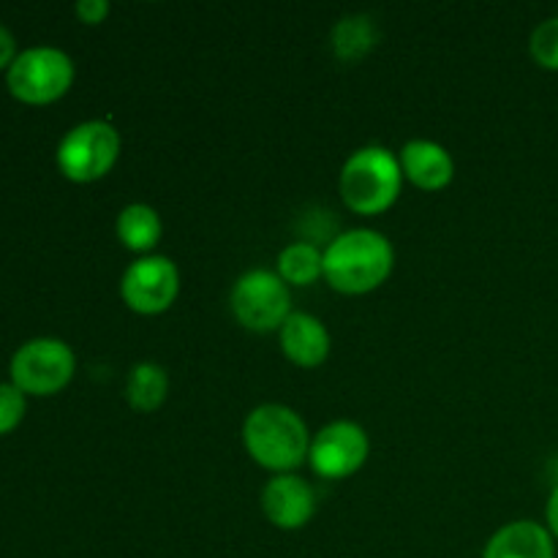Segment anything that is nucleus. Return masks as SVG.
Returning a JSON list of instances; mask_svg holds the SVG:
<instances>
[{"instance_id": "nucleus-1", "label": "nucleus", "mask_w": 558, "mask_h": 558, "mask_svg": "<svg viewBox=\"0 0 558 558\" xmlns=\"http://www.w3.org/2000/svg\"><path fill=\"white\" fill-rule=\"evenodd\" d=\"M392 267L396 248L379 229H347L325 248V281L341 294L374 292L390 278Z\"/></svg>"}, {"instance_id": "nucleus-2", "label": "nucleus", "mask_w": 558, "mask_h": 558, "mask_svg": "<svg viewBox=\"0 0 558 558\" xmlns=\"http://www.w3.org/2000/svg\"><path fill=\"white\" fill-rule=\"evenodd\" d=\"M243 447L267 472L292 474L308 461V425L287 403H259L243 420Z\"/></svg>"}, {"instance_id": "nucleus-3", "label": "nucleus", "mask_w": 558, "mask_h": 558, "mask_svg": "<svg viewBox=\"0 0 558 558\" xmlns=\"http://www.w3.org/2000/svg\"><path fill=\"white\" fill-rule=\"evenodd\" d=\"M403 189L401 161L381 145H365L349 153L338 174V194L357 216H379L390 210Z\"/></svg>"}, {"instance_id": "nucleus-4", "label": "nucleus", "mask_w": 558, "mask_h": 558, "mask_svg": "<svg viewBox=\"0 0 558 558\" xmlns=\"http://www.w3.org/2000/svg\"><path fill=\"white\" fill-rule=\"evenodd\" d=\"M120 147V131L109 120H85L60 140L58 169L71 183H96L112 172Z\"/></svg>"}, {"instance_id": "nucleus-5", "label": "nucleus", "mask_w": 558, "mask_h": 558, "mask_svg": "<svg viewBox=\"0 0 558 558\" xmlns=\"http://www.w3.org/2000/svg\"><path fill=\"white\" fill-rule=\"evenodd\" d=\"M229 305L234 319L251 332H278L294 311L289 283L276 270L265 267L243 272L234 281Z\"/></svg>"}, {"instance_id": "nucleus-6", "label": "nucleus", "mask_w": 558, "mask_h": 558, "mask_svg": "<svg viewBox=\"0 0 558 558\" xmlns=\"http://www.w3.org/2000/svg\"><path fill=\"white\" fill-rule=\"evenodd\" d=\"M74 60L58 47H31L9 65L5 85L25 104H52L65 96L74 82Z\"/></svg>"}, {"instance_id": "nucleus-7", "label": "nucleus", "mask_w": 558, "mask_h": 558, "mask_svg": "<svg viewBox=\"0 0 558 558\" xmlns=\"http://www.w3.org/2000/svg\"><path fill=\"white\" fill-rule=\"evenodd\" d=\"M74 349L60 338H33L11 357V385L25 396H54L74 379Z\"/></svg>"}, {"instance_id": "nucleus-8", "label": "nucleus", "mask_w": 558, "mask_h": 558, "mask_svg": "<svg viewBox=\"0 0 558 558\" xmlns=\"http://www.w3.org/2000/svg\"><path fill=\"white\" fill-rule=\"evenodd\" d=\"M180 294V270L169 256L147 254L131 262L120 276V298L140 316H158Z\"/></svg>"}, {"instance_id": "nucleus-9", "label": "nucleus", "mask_w": 558, "mask_h": 558, "mask_svg": "<svg viewBox=\"0 0 558 558\" xmlns=\"http://www.w3.org/2000/svg\"><path fill=\"white\" fill-rule=\"evenodd\" d=\"M368 456V430L354 420H332L311 436L308 463L322 480L352 477L365 466Z\"/></svg>"}, {"instance_id": "nucleus-10", "label": "nucleus", "mask_w": 558, "mask_h": 558, "mask_svg": "<svg viewBox=\"0 0 558 558\" xmlns=\"http://www.w3.org/2000/svg\"><path fill=\"white\" fill-rule=\"evenodd\" d=\"M267 521L281 532H298L316 515V490L300 474H272L259 494Z\"/></svg>"}, {"instance_id": "nucleus-11", "label": "nucleus", "mask_w": 558, "mask_h": 558, "mask_svg": "<svg viewBox=\"0 0 558 558\" xmlns=\"http://www.w3.org/2000/svg\"><path fill=\"white\" fill-rule=\"evenodd\" d=\"M283 357L298 368H319L330 357L332 338L325 322L308 311H292L278 330Z\"/></svg>"}, {"instance_id": "nucleus-12", "label": "nucleus", "mask_w": 558, "mask_h": 558, "mask_svg": "<svg viewBox=\"0 0 558 558\" xmlns=\"http://www.w3.org/2000/svg\"><path fill=\"white\" fill-rule=\"evenodd\" d=\"M403 180L423 191H441L456 178L450 150L434 140H409L398 153Z\"/></svg>"}, {"instance_id": "nucleus-13", "label": "nucleus", "mask_w": 558, "mask_h": 558, "mask_svg": "<svg viewBox=\"0 0 558 558\" xmlns=\"http://www.w3.org/2000/svg\"><path fill=\"white\" fill-rule=\"evenodd\" d=\"M483 558H556V539L537 521H510L490 534Z\"/></svg>"}, {"instance_id": "nucleus-14", "label": "nucleus", "mask_w": 558, "mask_h": 558, "mask_svg": "<svg viewBox=\"0 0 558 558\" xmlns=\"http://www.w3.org/2000/svg\"><path fill=\"white\" fill-rule=\"evenodd\" d=\"M114 232L123 248L134 251V254L147 256L153 254L158 243H161L163 223L158 216L156 207L145 205V202H131L123 210L118 213V221H114Z\"/></svg>"}, {"instance_id": "nucleus-15", "label": "nucleus", "mask_w": 558, "mask_h": 558, "mask_svg": "<svg viewBox=\"0 0 558 558\" xmlns=\"http://www.w3.org/2000/svg\"><path fill=\"white\" fill-rule=\"evenodd\" d=\"M169 396V374L156 360H142L125 376V401L134 412L150 414L163 407Z\"/></svg>"}, {"instance_id": "nucleus-16", "label": "nucleus", "mask_w": 558, "mask_h": 558, "mask_svg": "<svg viewBox=\"0 0 558 558\" xmlns=\"http://www.w3.org/2000/svg\"><path fill=\"white\" fill-rule=\"evenodd\" d=\"M330 44L338 60L354 63L379 44V27L368 14H347L332 25Z\"/></svg>"}, {"instance_id": "nucleus-17", "label": "nucleus", "mask_w": 558, "mask_h": 558, "mask_svg": "<svg viewBox=\"0 0 558 558\" xmlns=\"http://www.w3.org/2000/svg\"><path fill=\"white\" fill-rule=\"evenodd\" d=\"M276 272L289 287H311L325 278V251L308 240H294L278 254Z\"/></svg>"}, {"instance_id": "nucleus-18", "label": "nucleus", "mask_w": 558, "mask_h": 558, "mask_svg": "<svg viewBox=\"0 0 558 558\" xmlns=\"http://www.w3.org/2000/svg\"><path fill=\"white\" fill-rule=\"evenodd\" d=\"M529 52L537 65L558 71V16H548L534 27L532 38H529Z\"/></svg>"}, {"instance_id": "nucleus-19", "label": "nucleus", "mask_w": 558, "mask_h": 558, "mask_svg": "<svg viewBox=\"0 0 558 558\" xmlns=\"http://www.w3.org/2000/svg\"><path fill=\"white\" fill-rule=\"evenodd\" d=\"M25 392L20 390L16 385H9V381H3L0 385V436L9 434V430H14L16 425L22 423V417H25Z\"/></svg>"}, {"instance_id": "nucleus-20", "label": "nucleus", "mask_w": 558, "mask_h": 558, "mask_svg": "<svg viewBox=\"0 0 558 558\" xmlns=\"http://www.w3.org/2000/svg\"><path fill=\"white\" fill-rule=\"evenodd\" d=\"M109 9H112V5H109L107 0H80V3L74 5L76 16H80L85 25H98V22L107 20Z\"/></svg>"}, {"instance_id": "nucleus-21", "label": "nucleus", "mask_w": 558, "mask_h": 558, "mask_svg": "<svg viewBox=\"0 0 558 558\" xmlns=\"http://www.w3.org/2000/svg\"><path fill=\"white\" fill-rule=\"evenodd\" d=\"M16 60V41L14 33L5 25H0V69H9Z\"/></svg>"}, {"instance_id": "nucleus-22", "label": "nucleus", "mask_w": 558, "mask_h": 558, "mask_svg": "<svg viewBox=\"0 0 558 558\" xmlns=\"http://www.w3.org/2000/svg\"><path fill=\"white\" fill-rule=\"evenodd\" d=\"M545 526L554 534V539H558V485L554 488V494L548 496V505H545Z\"/></svg>"}]
</instances>
